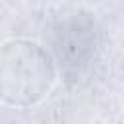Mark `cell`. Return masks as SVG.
<instances>
[{"mask_svg": "<svg viewBox=\"0 0 124 124\" xmlns=\"http://www.w3.org/2000/svg\"><path fill=\"white\" fill-rule=\"evenodd\" d=\"M58 78L52 52L33 39H8L0 45V101L29 108L41 103Z\"/></svg>", "mask_w": 124, "mask_h": 124, "instance_id": "1", "label": "cell"}, {"mask_svg": "<svg viewBox=\"0 0 124 124\" xmlns=\"http://www.w3.org/2000/svg\"><path fill=\"white\" fill-rule=\"evenodd\" d=\"M95 48V25L87 16H72L54 31V52L60 64L74 68L83 64Z\"/></svg>", "mask_w": 124, "mask_h": 124, "instance_id": "2", "label": "cell"}]
</instances>
